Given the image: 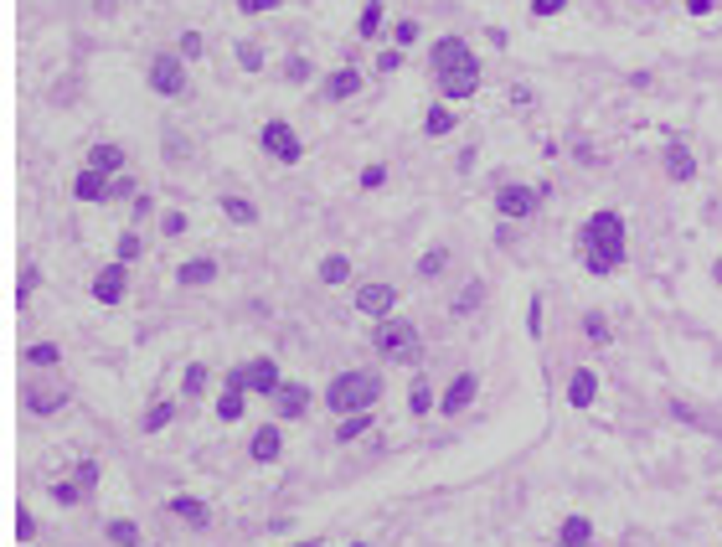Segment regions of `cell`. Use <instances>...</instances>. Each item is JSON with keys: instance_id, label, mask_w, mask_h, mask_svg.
<instances>
[{"instance_id": "obj_14", "label": "cell", "mask_w": 722, "mask_h": 547, "mask_svg": "<svg viewBox=\"0 0 722 547\" xmlns=\"http://www.w3.org/2000/svg\"><path fill=\"white\" fill-rule=\"evenodd\" d=\"M73 196H78V202H109V196H114V176L83 166L78 176H73Z\"/></svg>"}, {"instance_id": "obj_32", "label": "cell", "mask_w": 722, "mask_h": 547, "mask_svg": "<svg viewBox=\"0 0 722 547\" xmlns=\"http://www.w3.org/2000/svg\"><path fill=\"white\" fill-rule=\"evenodd\" d=\"M206 378H212V372H206V361H191V367H186V378H181V398H202Z\"/></svg>"}, {"instance_id": "obj_10", "label": "cell", "mask_w": 722, "mask_h": 547, "mask_svg": "<svg viewBox=\"0 0 722 547\" xmlns=\"http://www.w3.org/2000/svg\"><path fill=\"white\" fill-rule=\"evenodd\" d=\"M356 310L371 320H387L392 310H397V290L392 284H382V279H371V284H361L356 290Z\"/></svg>"}, {"instance_id": "obj_35", "label": "cell", "mask_w": 722, "mask_h": 547, "mask_svg": "<svg viewBox=\"0 0 722 547\" xmlns=\"http://www.w3.org/2000/svg\"><path fill=\"white\" fill-rule=\"evenodd\" d=\"M62 393H41V387H31V393H26V408H31V413H57L62 408Z\"/></svg>"}, {"instance_id": "obj_22", "label": "cell", "mask_w": 722, "mask_h": 547, "mask_svg": "<svg viewBox=\"0 0 722 547\" xmlns=\"http://www.w3.org/2000/svg\"><path fill=\"white\" fill-rule=\"evenodd\" d=\"M326 93L335 104H341V99H356V93H361V73H356V67H335L326 78Z\"/></svg>"}, {"instance_id": "obj_34", "label": "cell", "mask_w": 722, "mask_h": 547, "mask_svg": "<svg viewBox=\"0 0 722 547\" xmlns=\"http://www.w3.org/2000/svg\"><path fill=\"white\" fill-rule=\"evenodd\" d=\"M444 269H449V248H429L418 258V274H423V279H439Z\"/></svg>"}, {"instance_id": "obj_20", "label": "cell", "mask_w": 722, "mask_h": 547, "mask_svg": "<svg viewBox=\"0 0 722 547\" xmlns=\"http://www.w3.org/2000/svg\"><path fill=\"white\" fill-rule=\"evenodd\" d=\"M557 543H573V547H594V522H588V517H562V522H557Z\"/></svg>"}, {"instance_id": "obj_59", "label": "cell", "mask_w": 722, "mask_h": 547, "mask_svg": "<svg viewBox=\"0 0 722 547\" xmlns=\"http://www.w3.org/2000/svg\"><path fill=\"white\" fill-rule=\"evenodd\" d=\"M718 274H722V264H718Z\"/></svg>"}, {"instance_id": "obj_41", "label": "cell", "mask_w": 722, "mask_h": 547, "mask_svg": "<svg viewBox=\"0 0 722 547\" xmlns=\"http://www.w3.org/2000/svg\"><path fill=\"white\" fill-rule=\"evenodd\" d=\"M83 496H88V491H83L78 481H73V485H67V481H57V485H52V501H57V506H78Z\"/></svg>"}, {"instance_id": "obj_8", "label": "cell", "mask_w": 722, "mask_h": 547, "mask_svg": "<svg viewBox=\"0 0 722 547\" xmlns=\"http://www.w3.org/2000/svg\"><path fill=\"white\" fill-rule=\"evenodd\" d=\"M124 295H129V264L114 258V264H103V269L93 274V300H99V305H119Z\"/></svg>"}, {"instance_id": "obj_53", "label": "cell", "mask_w": 722, "mask_h": 547, "mask_svg": "<svg viewBox=\"0 0 722 547\" xmlns=\"http://www.w3.org/2000/svg\"><path fill=\"white\" fill-rule=\"evenodd\" d=\"M718 11V0H686V16H712Z\"/></svg>"}, {"instance_id": "obj_25", "label": "cell", "mask_w": 722, "mask_h": 547, "mask_svg": "<svg viewBox=\"0 0 722 547\" xmlns=\"http://www.w3.org/2000/svg\"><path fill=\"white\" fill-rule=\"evenodd\" d=\"M454 125H459V114H454V109H444V104H433L429 114H423V135H429V140H444Z\"/></svg>"}, {"instance_id": "obj_29", "label": "cell", "mask_w": 722, "mask_h": 547, "mask_svg": "<svg viewBox=\"0 0 722 547\" xmlns=\"http://www.w3.org/2000/svg\"><path fill=\"white\" fill-rule=\"evenodd\" d=\"M170 419H176V398L150 403V408H144V434H161V429H165Z\"/></svg>"}, {"instance_id": "obj_13", "label": "cell", "mask_w": 722, "mask_h": 547, "mask_svg": "<svg viewBox=\"0 0 722 547\" xmlns=\"http://www.w3.org/2000/svg\"><path fill=\"white\" fill-rule=\"evenodd\" d=\"M315 393H309L305 382H279V393H274V408H279V419H305Z\"/></svg>"}, {"instance_id": "obj_58", "label": "cell", "mask_w": 722, "mask_h": 547, "mask_svg": "<svg viewBox=\"0 0 722 547\" xmlns=\"http://www.w3.org/2000/svg\"><path fill=\"white\" fill-rule=\"evenodd\" d=\"M351 547H367V543H351Z\"/></svg>"}, {"instance_id": "obj_7", "label": "cell", "mask_w": 722, "mask_h": 547, "mask_svg": "<svg viewBox=\"0 0 722 547\" xmlns=\"http://www.w3.org/2000/svg\"><path fill=\"white\" fill-rule=\"evenodd\" d=\"M433 83H439V93H444V104H465V99H474V93H480V57H474V63H465V67L439 73Z\"/></svg>"}, {"instance_id": "obj_17", "label": "cell", "mask_w": 722, "mask_h": 547, "mask_svg": "<svg viewBox=\"0 0 722 547\" xmlns=\"http://www.w3.org/2000/svg\"><path fill=\"white\" fill-rule=\"evenodd\" d=\"M165 511H170L176 522H186V526H206V522H212V506L196 501V496H170V501H165Z\"/></svg>"}, {"instance_id": "obj_52", "label": "cell", "mask_w": 722, "mask_h": 547, "mask_svg": "<svg viewBox=\"0 0 722 547\" xmlns=\"http://www.w3.org/2000/svg\"><path fill=\"white\" fill-rule=\"evenodd\" d=\"M377 67H382V73H397V67H403V47H387V52L377 57Z\"/></svg>"}, {"instance_id": "obj_40", "label": "cell", "mask_w": 722, "mask_h": 547, "mask_svg": "<svg viewBox=\"0 0 722 547\" xmlns=\"http://www.w3.org/2000/svg\"><path fill=\"white\" fill-rule=\"evenodd\" d=\"M284 78H289V83H309V78H315V63H309V57H289Z\"/></svg>"}, {"instance_id": "obj_56", "label": "cell", "mask_w": 722, "mask_h": 547, "mask_svg": "<svg viewBox=\"0 0 722 547\" xmlns=\"http://www.w3.org/2000/svg\"><path fill=\"white\" fill-rule=\"evenodd\" d=\"M294 547H320V543H294Z\"/></svg>"}, {"instance_id": "obj_28", "label": "cell", "mask_w": 722, "mask_h": 547, "mask_svg": "<svg viewBox=\"0 0 722 547\" xmlns=\"http://www.w3.org/2000/svg\"><path fill=\"white\" fill-rule=\"evenodd\" d=\"M351 279V258L346 253H326L320 258V284H346Z\"/></svg>"}, {"instance_id": "obj_23", "label": "cell", "mask_w": 722, "mask_h": 547, "mask_svg": "<svg viewBox=\"0 0 722 547\" xmlns=\"http://www.w3.org/2000/svg\"><path fill=\"white\" fill-rule=\"evenodd\" d=\"M439 408V393L429 387V378H413V387H408V413L413 419H423V413H433Z\"/></svg>"}, {"instance_id": "obj_26", "label": "cell", "mask_w": 722, "mask_h": 547, "mask_svg": "<svg viewBox=\"0 0 722 547\" xmlns=\"http://www.w3.org/2000/svg\"><path fill=\"white\" fill-rule=\"evenodd\" d=\"M356 37H361V42H377V37H382V0H367V5H361Z\"/></svg>"}, {"instance_id": "obj_39", "label": "cell", "mask_w": 722, "mask_h": 547, "mask_svg": "<svg viewBox=\"0 0 722 547\" xmlns=\"http://www.w3.org/2000/svg\"><path fill=\"white\" fill-rule=\"evenodd\" d=\"M238 63H243V73H258V67H264V47H258V42H238Z\"/></svg>"}, {"instance_id": "obj_27", "label": "cell", "mask_w": 722, "mask_h": 547, "mask_svg": "<svg viewBox=\"0 0 722 547\" xmlns=\"http://www.w3.org/2000/svg\"><path fill=\"white\" fill-rule=\"evenodd\" d=\"M103 532H109V543H114V547H144V532L135 522H124V517H114Z\"/></svg>"}, {"instance_id": "obj_18", "label": "cell", "mask_w": 722, "mask_h": 547, "mask_svg": "<svg viewBox=\"0 0 722 547\" xmlns=\"http://www.w3.org/2000/svg\"><path fill=\"white\" fill-rule=\"evenodd\" d=\"M212 279H217V258H186L181 269H176V284H181V290H202Z\"/></svg>"}, {"instance_id": "obj_1", "label": "cell", "mask_w": 722, "mask_h": 547, "mask_svg": "<svg viewBox=\"0 0 722 547\" xmlns=\"http://www.w3.org/2000/svg\"><path fill=\"white\" fill-rule=\"evenodd\" d=\"M578 258H583V269L594 279L619 274V264L630 258V228H624V217L614 207L588 212V222L578 228Z\"/></svg>"}, {"instance_id": "obj_44", "label": "cell", "mask_w": 722, "mask_h": 547, "mask_svg": "<svg viewBox=\"0 0 722 547\" xmlns=\"http://www.w3.org/2000/svg\"><path fill=\"white\" fill-rule=\"evenodd\" d=\"M73 481H78L83 491H88V496H93V485H99V460H83L78 470H73Z\"/></svg>"}, {"instance_id": "obj_50", "label": "cell", "mask_w": 722, "mask_h": 547, "mask_svg": "<svg viewBox=\"0 0 722 547\" xmlns=\"http://www.w3.org/2000/svg\"><path fill=\"white\" fill-rule=\"evenodd\" d=\"M583 331H588V341H598V346L609 341V326H604V316H598V310H594L588 320H583Z\"/></svg>"}, {"instance_id": "obj_33", "label": "cell", "mask_w": 722, "mask_h": 547, "mask_svg": "<svg viewBox=\"0 0 722 547\" xmlns=\"http://www.w3.org/2000/svg\"><path fill=\"white\" fill-rule=\"evenodd\" d=\"M140 253H144L140 232H135V228H129V232H119V243H114V258H119V264H135Z\"/></svg>"}, {"instance_id": "obj_15", "label": "cell", "mask_w": 722, "mask_h": 547, "mask_svg": "<svg viewBox=\"0 0 722 547\" xmlns=\"http://www.w3.org/2000/svg\"><path fill=\"white\" fill-rule=\"evenodd\" d=\"M248 455H253L258 465H274V460H279V455H284V434H279V423H264V429L248 439Z\"/></svg>"}, {"instance_id": "obj_19", "label": "cell", "mask_w": 722, "mask_h": 547, "mask_svg": "<svg viewBox=\"0 0 722 547\" xmlns=\"http://www.w3.org/2000/svg\"><path fill=\"white\" fill-rule=\"evenodd\" d=\"M217 207H222V217L227 222H238V228H253V222H258V207H253L248 196H238V191H222Z\"/></svg>"}, {"instance_id": "obj_16", "label": "cell", "mask_w": 722, "mask_h": 547, "mask_svg": "<svg viewBox=\"0 0 722 547\" xmlns=\"http://www.w3.org/2000/svg\"><path fill=\"white\" fill-rule=\"evenodd\" d=\"M665 176H671L676 187H692V181H697V155L681 145V140H676L671 150H665Z\"/></svg>"}, {"instance_id": "obj_36", "label": "cell", "mask_w": 722, "mask_h": 547, "mask_svg": "<svg viewBox=\"0 0 722 547\" xmlns=\"http://www.w3.org/2000/svg\"><path fill=\"white\" fill-rule=\"evenodd\" d=\"M480 300H485V284H470L465 295L449 300V310H454V316H470V310H480Z\"/></svg>"}, {"instance_id": "obj_12", "label": "cell", "mask_w": 722, "mask_h": 547, "mask_svg": "<svg viewBox=\"0 0 722 547\" xmlns=\"http://www.w3.org/2000/svg\"><path fill=\"white\" fill-rule=\"evenodd\" d=\"M474 393H480V378H474V372H459V378L444 387V398H439V413L459 419V413H465V408L474 403Z\"/></svg>"}, {"instance_id": "obj_6", "label": "cell", "mask_w": 722, "mask_h": 547, "mask_svg": "<svg viewBox=\"0 0 722 547\" xmlns=\"http://www.w3.org/2000/svg\"><path fill=\"white\" fill-rule=\"evenodd\" d=\"M542 191L547 187H521V181H511V187L495 191V212H500L506 222H526V217L542 207Z\"/></svg>"}, {"instance_id": "obj_37", "label": "cell", "mask_w": 722, "mask_h": 547, "mask_svg": "<svg viewBox=\"0 0 722 547\" xmlns=\"http://www.w3.org/2000/svg\"><path fill=\"white\" fill-rule=\"evenodd\" d=\"M37 284H41V269L26 264V269H21V284H16V305H26V300L37 295Z\"/></svg>"}, {"instance_id": "obj_38", "label": "cell", "mask_w": 722, "mask_h": 547, "mask_svg": "<svg viewBox=\"0 0 722 547\" xmlns=\"http://www.w3.org/2000/svg\"><path fill=\"white\" fill-rule=\"evenodd\" d=\"M217 419H222V423L243 419V393H222V398H217Z\"/></svg>"}, {"instance_id": "obj_51", "label": "cell", "mask_w": 722, "mask_h": 547, "mask_svg": "<svg viewBox=\"0 0 722 547\" xmlns=\"http://www.w3.org/2000/svg\"><path fill=\"white\" fill-rule=\"evenodd\" d=\"M31 532H37V517H31V511H26V506H16V537H21V543H26V537H31Z\"/></svg>"}, {"instance_id": "obj_57", "label": "cell", "mask_w": 722, "mask_h": 547, "mask_svg": "<svg viewBox=\"0 0 722 547\" xmlns=\"http://www.w3.org/2000/svg\"><path fill=\"white\" fill-rule=\"evenodd\" d=\"M552 547H573V543H552Z\"/></svg>"}, {"instance_id": "obj_21", "label": "cell", "mask_w": 722, "mask_h": 547, "mask_svg": "<svg viewBox=\"0 0 722 547\" xmlns=\"http://www.w3.org/2000/svg\"><path fill=\"white\" fill-rule=\"evenodd\" d=\"M594 398H598V378L588 367H578L573 378H568V403H573V408H588Z\"/></svg>"}, {"instance_id": "obj_24", "label": "cell", "mask_w": 722, "mask_h": 547, "mask_svg": "<svg viewBox=\"0 0 722 547\" xmlns=\"http://www.w3.org/2000/svg\"><path fill=\"white\" fill-rule=\"evenodd\" d=\"M88 166H93V170H103V176H119V170H124V150L103 140V145H93V150H88Z\"/></svg>"}, {"instance_id": "obj_3", "label": "cell", "mask_w": 722, "mask_h": 547, "mask_svg": "<svg viewBox=\"0 0 722 547\" xmlns=\"http://www.w3.org/2000/svg\"><path fill=\"white\" fill-rule=\"evenodd\" d=\"M371 346H377V357L397 361V367H413V361L423 357V331L403 316H387L371 326Z\"/></svg>"}, {"instance_id": "obj_48", "label": "cell", "mask_w": 722, "mask_h": 547, "mask_svg": "<svg viewBox=\"0 0 722 547\" xmlns=\"http://www.w3.org/2000/svg\"><path fill=\"white\" fill-rule=\"evenodd\" d=\"M279 5H284V0H238L243 16H264V11H279Z\"/></svg>"}, {"instance_id": "obj_42", "label": "cell", "mask_w": 722, "mask_h": 547, "mask_svg": "<svg viewBox=\"0 0 722 547\" xmlns=\"http://www.w3.org/2000/svg\"><path fill=\"white\" fill-rule=\"evenodd\" d=\"M176 52H181L186 63H196V57H202V52H206L202 31H181V47H176Z\"/></svg>"}, {"instance_id": "obj_30", "label": "cell", "mask_w": 722, "mask_h": 547, "mask_svg": "<svg viewBox=\"0 0 722 547\" xmlns=\"http://www.w3.org/2000/svg\"><path fill=\"white\" fill-rule=\"evenodd\" d=\"M367 429H371V408H367V413H346V419L335 423V439H341V444H351V439H361Z\"/></svg>"}, {"instance_id": "obj_43", "label": "cell", "mask_w": 722, "mask_h": 547, "mask_svg": "<svg viewBox=\"0 0 722 547\" xmlns=\"http://www.w3.org/2000/svg\"><path fill=\"white\" fill-rule=\"evenodd\" d=\"M392 42H397V47H413V42H418V22H413V16L392 22Z\"/></svg>"}, {"instance_id": "obj_54", "label": "cell", "mask_w": 722, "mask_h": 547, "mask_svg": "<svg viewBox=\"0 0 722 547\" xmlns=\"http://www.w3.org/2000/svg\"><path fill=\"white\" fill-rule=\"evenodd\" d=\"M135 191H140V187H135L129 176H114V196H135Z\"/></svg>"}, {"instance_id": "obj_55", "label": "cell", "mask_w": 722, "mask_h": 547, "mask_svg": "<svg viewBox=\"0 0 722 547\" xmlns=\"http://www.w3.org/2000/svg\"><path fill=\"white\" fill-rule=\"evenodd\" d=\"M511 104L526 109V104H532V88H526V83H516V88H511Z\"/></svg>"}, {"instance_id": "obj_9", "label": "cell", "mask_w": 722, "mask_h": 547, "mask_svg": "<svg viewBox=\"0 0 722 547\" xmlns=\"http://www.w3.org/2000/svg\"><path fill=\"white\" fill-rule=\"evenodd\" d=\"M465 63H474V52H470L465 37H439V42L429 47V73H433V78H439V73H449V67H465Z\"/></svg>"}, {"instance_id": "obj_2", "label": "cell", "mask_w": 722, "mask_h": 547, "mask_svg": "<svg viewBox=\"0 0 722 547\" xmlns=\"http://www.w3.org/2000/svg\"><path fill=\"white\" fill-rule=\"evenodd\" d=\"M377 398H382V378L377 372H335L326 387V408L335 413V419H346V413H367V408H377Z\"/></svg>"}, {"instance_id": "obj_5", "label": "cell", "mask_w": 722, "mask_h": 547, "mask_svg": "<svg viewBox=\"0 0 722 547\" xmlns=\"http://www.w3.org/2000/svg\"><path fill=\"white\" fill-rule=\"evenodd\" d=\"M144 78H150V88H155L161 99H181L186 93V57L181 52H155Z\"/></svg>"}, {"instance_id": "obj_46", "label": "cell", "mask_w": 722, "mask_h": 547, "mask_svg": "<svg viewBox=\"0 0 722 547\" xmlns=\"http://www.w3.org/2000/svg\"><path fill=\"white\" fill-rule=\"evenodd\" d=\"M568 11V0H532V16L536 22H547V16H562Z\"/></svg>"}, {"instance_id": "obj_31", "label": "cell", "mask_w": 722, "mask_h": 547, "mask_svg": "<svg viewBox=\"0 0 722 547\" xmlns=\"http://www.w3.org/2000/svg\"><path fill=\"white\" fill-rule=\"evenodd\" d=\"M26 361H31V367H57L62 346L57 341H31V346H26Z\"/></svg>"}, {"instance_id": "obj_47", "label": "cell", "mask_w": 722, "mask_h": 547, "mask_svg": "<svg viewBox=\"0 0 722 547\" xmlns=\"http://www.w3.org/2000/svg\"><path fill=\"white\" fill-rule=\"evenodd\" d=\"M387 187V166H361V191Z\"/></svg>"}, {"instance_id": "obj_49", "label": "cell", "mask_w": 722, "mask_h": 547, "mask_svg": "<svg viewBox=\"0 0 722 547\" xmlns=\"http://www.w3.org/2000/svg\"><path fill=\"white\" fill-rule=\"evenodd\" d=\"M161 232H165V238H181V232H186V212H165Z\"/></svg>"}, {"instance_id": "obj_45", "label": "cell", "mask_w": 722, "mask_h": 547, "mask_svg": "<svg viewBox=\"0 0 722 547\" xmlns=\"http://www.w3.org/2000/svg\"><path fill=\"white\" fill-rule=\"evenodd\" d=\"M526 336H542V295H532V300H526Z\"/></svg>"}, {"instance_id": "obj_11", "label": "cell", "mask_w": 722, "mask_h": 547, "mask_svg": "<svg viewBox=\"0 0 722 547\" xmlns=\"http://www.w3.org/2000/svg\"><path fill=\"white\" fill-rule=\"evenodd\" d=\"M243 378H248V393L253 398H274L279 393V361L274 357H253V361H243Z\"/></svg>"}, {"instance_id": "obj_4", "label": "cell", "mask_w": 722, "mask_h": 547, "mask_svg": "<svg viewBox=\"0 0 722 547\" xmlns=\"http://www.w3.org/2000/svg\"><path fill=\"white\" fill-rule=\"evenodd\" d=\"M258 150H268L279 166H300V155H305V140H300V129L289 125V119H268L258 129Z\"/></svg>"}]
</instances>
